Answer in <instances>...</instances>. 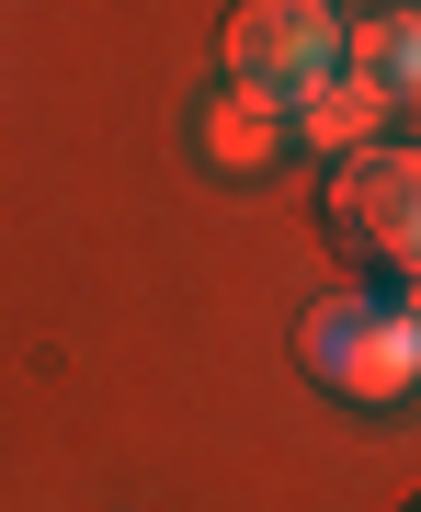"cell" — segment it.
<instances>
[{
    "label": "cell",
    "mask_w": 421,
    "mask_h": 512,
    "mask_svg": "<svg viewBox=\"0 0 421 512\" xmlns=\"http://www.w3.org/2000/svg\"><path fill=\"white\" fill-rule=\"evenodd\" d=\"M285 126H296L285 103H262V92L228 80V92L205 103V160H217V171H262V160H285Z\"/></svg>",
    "instance_id": "277c9868"
},
{
    "label": "cell",
    "mask_w": 421,
    "mask_h": 512,
    "mask_svg": "<svg viewBox=\"0 0 421 512\" xmlns=\"http://www.w3.org/2000/svg\"><path fill=\"white\" fill-rule=\"evenodd\" d=\"M342 69H353V80H376L387 103H421V12H376L365 35H353Z\"/></svg>",
    "instance_id": "8992f818"
},
{
    "label": "cell",
    "mask_w": 421,
    "mask_h": 512,
    "mask_svg": "<svg viewBox=\"0 0 421 512\" xmlns=\"http://www.w3.org/2000/svg\"><path fill=\"white\" fill-rule=\"evenodd\" d=\"M376 126H387V92H376V80H319V92L308 103H296V137H308V148H330V160H353V148H376Z\"/></svg>",
    "instance_id": "5b68a950"
},
{
    "label": "cell",
    "mask_w": 421,
    "mask_h": 512,
    "mask_svg": "<svg viewBox=\"0 0 421 512\" xmlns=\"http://www.w3.org/2000/svg\"><path fill=\"white\" fill-rule=\"evenodd\" d=\"M330 228L353 251H376L387 274H421V148H353L330 160Z\"/></svg>",
    "instance_id": "3957f363"
},
{
    "label": "cell",
    "mask_w": 421,
    "mask_h": 512,
    "mask_svg": "<svg viewBox=\"0 0 421 512\" xmlns=\"http://www.w3.org/2000/svg\"><path fill=\"white\" fill-rule=\"evenodd\" d=\"M296 353L330 399L353 410H399L421 387V308H387V296H319L296 319Z\"/></svg>",
    "instance_id": "6da1fadb"
},
{
    "label": "cell",
    "mask_w": 421,
    "mask_h": 512,
    "mask_svg": "<svg viewBox=\"0 0 421 512\" xmlns=\"http://www.w3.org/2000/svg\"><path fill=\"white\" fill-rule=\"evenodd\" d=\"M217 57H228L239 92H262V103H285V114H296L319 80H342L353 35L330 23V0H239L228 35H217Z\"/></svg>",
    "instance_id": "7a4b0ae2"
}]
</instances>
